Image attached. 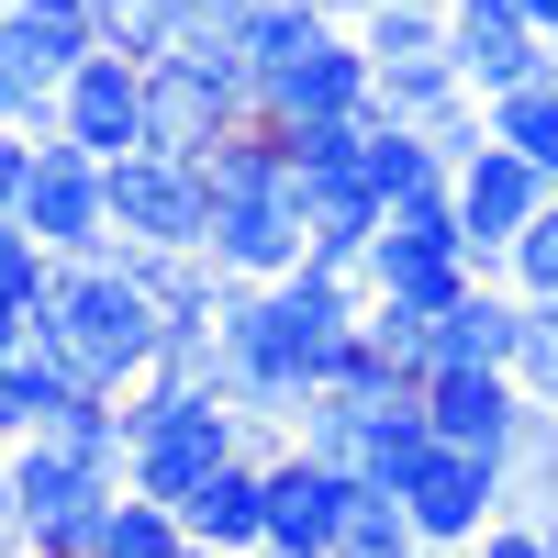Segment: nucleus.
Returning <instances> with one entry per match:
<instances>
[{"label": "nucleus", "mask_w": 558, "mask_h": 558, "mask_svg": "<svg viewBox=\"0 0 558 558\" xmlns=\"http://www.w3.org/2000/svg\"><path fill=\"white\" fill-rule=\"evenodd\" d=\"M112 235H123V246H202V235H213L202 157H168V146L112 157Z\"/></svg>", "instance_id": "8"}, {"label": "nucleus", "mask_w": 558, "mask_h": 558, "mask_svg": "<svg viewBox=\"0 0 558 558\" xmlns=\"http://www.w3.org/2000/svg\"><path fill=\"white\" fill-rule=\"evenodd\" d=\"M413 547H425V536H413L402 492H368V481H357V502H347V525H336L324 558H413Z\"/></svg>", "instance_id": "27"}, {"label": "nucleus", "mask_w": 558, "mask_h": 558, "mask_svg": "<svg viewBox=\"0 0 558 558\" xmlns=\"http://www.w3.org/2000/svg\"><path fill=\"white\" fill-rule=\"evenodd\" d=\"M536 536H547V558H558V514H547V525H536Z\"/></svg>", "instance_id": "44"}, {"label": "nucleus", "mask_w": 558, "mask_h": 558, "mask_svg": "<svg viewBox=\"0 0 558 558\" xmlns=\"http://www.w3.org/2000/svg\"><path fill=\"white\" fill-rule=\"evenodd\" d=\"M514 413H525V391H514V368H425V425L447 436V447H502L514 436Z\"/></svg>", "instance_id": "14"}, {"label": "nucleus", "mask_w": 558, "mask_h": 558, "mask_svg": "<svg viewBox=\"0 0 558 558\" xmlns=\"http://www.w3.org/2000/svg\"><path fill=\"white\" fill-rule=\"evenodd\" d=\"M368 12H447V0H368Z\"/></svg>", "instance_id": "40"}, {"label": "nucleus", "mask_w": 558, "mask_h": 558, "mask_svg": "<svg viewBox=\"0 0 558 558\" xmlns=\"http://www.w3.org/2000/svg\"><path fill=\"white\" fill-rule=\"evenodd\" d=\"M447 57H458V78H470L481 101H502V89L547 78V34L525 12H447Z\"/></svg>", "instance_id": "13"}, {"label": "nucleus", "mask_w": 558, "mask_h": 558, "mask_svg": "<svg viewBox=\"0 0 558 558\" xmlns=\"http://www.w3.org/2000/svg\"><path fill=\"white\" fill-rule=\"evenodd\" d=\"M368 101L402 112V123H447L458 101H481V89L458 78V57L436 45V57H391V68H368Z\"/></svg>", "instance_id": "23"}, {"label": "nucleus", "mask_w": 558, "mask_h": 558, "mask_svg": "<svg viewBox=\"0 0 558 558\" xmlns=\"http://www.w3.org/2000/svg\"><path fill=\"white\" fill-rule=\"evenodd\" d=\"M202 191H213V268L223 279H279V268H302L313 235H302V179H291V123H235V134H213V157H202Z\"/></svg>", "instance_id": "1"}, {"label": "nucleus", "mask_w": 558, "mask_h": 558, "mask_svg": "<svg viewBox=\"0 0 558 558\" xmlns=\"http://www.w3.org/2000/svg\"><path fill=\"white\" fill-rule=\"evenodd\" d=\"M525 23H536V34H558V0H525Z\"/></svg>", "instance_id": "39"}, {"label": "nucleus", "mask_w": 558, "mask_h": 558, "mask_svg": "<svg viewBox=\"0 0 558 558\" xmlns=\"http://www.w3.org/2000/svg\"><path fill=\"white\" fill-rule=\"evenodd\" d=\"M34 146H45V134H23V123H0V213L23 202V179H34Z\"/></svg>", "instance_id": "35"}, {"label": "nucleus", "mask_w": 558, "mask_h": 558, "mask_svg": "<svg viewBox=\"0 0 558 558\" xmlns=\"http://www.w3.org/2000/svg\"><path fill=\"white\" fill-rule=\"evenodd\" d=\"M213 134H235V123H223V101H213L191 68L146 57V146H168V157H213Z\"/></svg>", "instance_id": "19"}, {"label": "nucleus", "mask_w": 558, "mask_h": 558, "mask_svg": "<svg viewBox=\"0 0 558 558\" xmlns=\"http://www.w3.org/2000/svg\"><path fill=\"white\" fill-rule=\"evenodd\" d=\"M134 413V492H157V502H191L223 458H246L235 447V391H213V380H179V368H146V380L123 391Z\"/></svg>", "instance_id": "3"}, {"label": "nucleus", "mask_w": 558, "mask_h": 558, "mask_svg": "<svg viewBox=\"0 0 558 558\" xmlns=\"http://www.w3.org/2000/svg\"><path fill=\"white\" fill-rule=\"evenodd\" d=\"M368 291H380V302H402V313H447L458 291H470V257H458V246H413V235H380V246H368Z\"/></svg>", "instance_id": "17"}, {"label": "nucleus", "mask_w": 558, "mask_h": 558, "mask_svg": "<svg viewBox=\"0 0 558 558\" xmlns=\"http://www.w3.org/2000/svg\"><path fill=\"white\" fill-rule=\"evenodd\" d=\"M547 78H558V34H547Z\"/></svg>", "instance_id": "45"}, {"label": "nucleus", "mask_w": 558, "mask_h": 558, "mask_svg": "<svg viewBox=\"0 0 558 558\" xmlns=\"http://www.w3.org/2000/svg\"><path fill=\"white\" fill-rule=\"evenodd\" d=\"M89 45V0H0V123L57 134V89Z\"/></svg>", "instance_id": "5"}, {"label": "nucleus", "mask_w": 558, "mask_h": 558, "mask_svg": "<svg viewBox=\"0 0 558 558\" xmlns=\"http://www.w3.org/2000/svg\"><path fill=\"white\" fill-rule=\"evenodd\" d=\"M112 470H89V458L68 436H12V525L34 558H89V536H101L112 514Z\"/></svg>", "instance_id": "4"}, {"label": "nucleus", "mask_w": 558, "mask_h": 558, "mask_svg": "<svg viewBox=\"0 0 558 558\" xmlns=\"http://www.w3.org/2000/svg\"><path fill=\"white\" fill-rule=\"evenodd\" d=\"M514 391L558 402V302H525V336H514Z\"/></svg>", "instance_id": "32"}, {"label": "nucleus", "mask_w": 558, "mask_h": 558, "mask_svg": "<svg viewBox=\"0 0 558 558\" xmlns=\"http://www.w3.org/2000/svg\"><path fill=\"white\" fill-rule=\"evenodd\" d=\"M191 547V525H179V502H157V492H112V514H101V536H89V558H179Z\"/></svg>", "instance_id": "24"}, {"label": "nucleus", "mask_w": 558, "mask_h": 558, "mask_svg": "<svg viewBox=\"0 0 558 558\" xmlns=\"http://www.w3.org/2000/svg\"><path fill=\"white\" fill-rule=\"evenodd\" d=\"M34 336L78 368V391H134L157 368L168 324H157V291L101 246V257H57V279H45V302H34Z\"/></svg>", "instance_id": "2"}, {"label": "nucleus", "mask_w": 558, "mask_h": 558, "mask_svg": "<svg viewBox=\"0 0 558 558\" xmlns=\"http://www.w3.org/2000/svg\"><path fill=\"white\" fill-rule=\"evenodd\" d=\"M68 391H78V368L45 347V336H23L12 357H0V436H45L68 413Z\"/></svg>", "instance_id": "20"}, {"label": "nucleus", "mask_w": 558, "mask_h": 558, "mask_svg": "<svg viewBox=\"0 0 558 558\" xmlns=\"http://www.w3.org/2000/svg\"><path fill=\"white\" fill-rule=\"evenodd\" d=\"M347 502H357V470H336V458H313V447L268 458V547H336Z\"/></svg>", "instance_id": "12"}, {"label": "nucleus", "mask_w": 558, "mask_h": 558, "mask_svg": "<svg viewBox=\"0 0 558 558\" xmlns=\"http://www.w3.org/2000/svg\"><path fill=\"white\" fill-rule=\"evenodd\" d=\"M257 558H324V547H257Z\"/></svg>", "instance_id": "41"}, {"label": "nucleus", "mask_w": 558, "mask_h": 558, "mask_svg": "<svg viewBox=\"0 0 558 558\" xmlns=\"http://www.w3.org/2000/svg\"><path fill=\"white\" fill-rule=\"evenodd\" d=\"M492 481H502V514H525V525L558 514V402L514 413V436L492 447Z\"/></svg>", "instance_id": "18"}, {"label": "nucleus", "mask_w": 558, "mask_h": 558, "mask_svg": "<svg viewBox=\"0 0 558 558\" xmlns=\"http://www.w3.org/2000/svg\"><path fill=\"white\" fill-rule=\"evenodd\" d=\"M413 558H470V547H413Z\"/></svg>", "instance_id": "42"}, {"label": "nucleus", "mask_w": 558, "mask_h": 558, "mask_svg": "<svg viewBox=\"0 0 558 558\" xmlns=\"http://www.w3.org/2000/svg\"><path fill=\"white\" fill-rule=\"evenodd\" d=\"M12 213L45 235V257H101V246H112V157H89V146H68V134H45Z\"/></svg>", "instance_id": "6"}, {"label": "nucleus", "mask_w": 558, "mask_h": 558, "mask_svg": "<svg viewBox=\"0 0 558 558\" xmlns=\"http://www.w3.org/2000/svg\"><path fill=\"white\" fill-rule=\"evenodd\" d=\"M357 347H368V357H391L402 380H425V368H436V313H402V302H380V291H368Z\"/></svg>", "instance_id": "29"}, {"label": "nucleus", "mask_w": 558, "mask_h": 558, "mask_svg": "<svg viewBox=\"0 0 558 558\" xmlns=\"http://www.w3.org/2000/svg\"><path fill=\"white\" fill-rule=\"evenodd\" d=\"M502 279H514L525 302H558V191L536 202V223L514 235V257H502Z\"/></svg>", "instance_id": "31"}, {"label": "nucleus", "mask_w": 558, "mask_h": 558, "mask_svg": "<svg viewBox=\"0 0 558 558\" xmlns=\"http://www.w3.org/2000/svg\"><path fill=\"white\" fill-rule=\"evenodd\" d=\"M45 279H57L45 235H34L23 213H0V302H12V313H34V302H45Z\"/></svg>", "instance_id": "30"}, {"label": "nucleus", "mask_w": 558, "mask_h": 558, "mask_svg": "<svg viewBox=\"0 0 558 558\" xmlns=\"http://www.w3.org/2000/svg\"><path fill=\"white\" fill-rule=\"evenodd\" d=\"M23 336H34V313H12V302H0V357H12Z\"/></svg>", "instance_id": "37"}, {"label": "nucleus", "mask_w": 558, "mask_h": 558, "mask_svg": "<svg viewBox=\"0 0 558 558\" xmlns=\"http://www.w3.org/2000/svg\"><path fill=\"white\" fill-rule=\"evenodd\" d=\"M470 558H547V536H536L525 514H492V525L470 536Z\"/></svg>", "instance_id": "34"}, {"label": "nucleus", "mask_w": 558, "mask_h": 558, "mask_svg": "<svg viewBox=\"0 0 558 558\" xmlns=\"http://www.w3.org/2000/svg\"><path fill=\"white\" fill-rule=\"evenodd\" d=\"M481 112H492V134L514 157H536L558 179V78H525V89H502V101H481Z\"/></svg>", "instance_id": "26"}, {"label": "nucleus", "mask_w": 558, "mask_h": 558, "mask_svg": "<svg viewBox=\"0 0 558 558\" xmlns=\"http://www.w3.org/2000/svg\"><path fill=\"white\" fill-rule=\"evenodd\" d=\"M45 436H68L89 470H112V481L134 470V413H123V391H68V413H57Z\"/></svg>", "instance_id": "25"}, {"label": "nucleus", "mask_w": 558, "mask_h": 558, "mask_svg": "<svg viewBox=\"0 0 558 558\" xmlns=\"http://www.w3.org/2000/svg\"><path fill=\"white\" fill-rule=\"evenodd\" d=\"M447 191H458V246H470V268H481V279H502L514 235L536 223V202L558 191V179H547L536 157H514V146L492 134L481 157H458V168H447Z\"/></svg>", "instance_id": "7"}, {"label": "nucleus", "mask_w": 558, "mask_h": 558, "mask_svg": "<svg viewBox=\"0 0 558 558\" xmlns=\"http://www.w3.org/2000/svg\"><path fill=\"white\" fill-rule=\"evenodd\" d=\"M257 89H268V123H347V112H368V45L347 23H324L313 45L268 57Z\"/></svg>", "instance_id": "9"}, {"label": "nucleus", "mask_w": 558, "mask_h": 558, "mask_svg": "<svg viewBox=\"0 0 558 558\" xmlns=\"http://www.w3.org/2000/svg\"><path fill=\"white\" fill-rule=\"evenodd\" d=\"M179 23H191L179 0H89V34H101L112 57H168Z\"/></svg>", "instance_id": "28"}, {"label": "nucleus", "mask_w": 558, "mask_h": 558, "mask_svg": "<svg viewBox=\"0 0 558 558\" xmlns=\"http://www.w3.org/2000/svg\"><path fill=\"white\" fill-rule=\"evenodd\" d=\"M168 68H191L213 101H223V123H257L268 112V89H257V57H246V34H213V23H179V45H168Z\"/></svg>", "instance_id": "21"}, {"label": "nucleus", "mask_w": 558, "mask_h": 558, "mask_svg": "<svg viewBox=\"0 0 558 558\" xmlns=\"http://www.w3.org/2000/svg\"><path fill=\"white\" fill-rule=\"evenodd\" d=\"M0 525H12V436H0Z\"/></svg>", "instance_id": "38"}, {"label": "nucleus", "mask_w": 558, "mask_h": 558, "mask_svg": "<svg viewBox=\"0 0 558 558\" xmlns=\"http://www.w3.org/2000/svg\"><path fill=\"white\" fill-rule=\"evenodd\" d=\"M402 514H413V536L425 547H470L492 514H502V481H492V458L481 447H425V470L402 481Z\"/></svg>", "instance_id": "11"}, {"label": "nucleus", "mask_w": 558, "mask_h": 558, "mask_svg": "<svg viewBox=\"0 0 558 558\" xmlns=\"http://www.w3.org/2000/svg\"><path fill=\"white\" fill-rule=\"evenodd\" d=\"M179 12H191V23H213V34H246V12H257V0H179Z\"/></svg>", "instance_id": "36"}, {"label": "nucleus", "mask_w": 558, "mask_h": 558, "mask_svg": "<svg viewBox=\"0 0 558 558\" xmlns=\"http://www.w3.org/2000/svg\"><path fill=\"white\" fill-rule=\"evenodd\" d=\"M57 134L89 157H134L146 146V57H112V45H89L57 89Z\"/></svg>", "instance_id": "10"}, {"label": "nucleus", "mask_w": 558, "mask_h": 558, "mask_svg": "<svg viewBox=\"0 0 558 558\" xmlns=\"http://www.w3.org/2000/svg\"><path fill=\"white\" fill-rule=\"evenodd\" d=\"M179 525H191L202 547H223V558H257L268 547V470L257 458H223V470L179 502Z\"/></svg>", "instance_id": "16"}, {"label": "nucleus", "mask_w": 558, "mask_h": 558, "mask_svg": "<svg viewBox=\"0 0 558 558\" xmlns=\"http://www.w3.org/2000/svg\"><path fill=\"white\" fill-rule=\"evenodd\" d=\"M425 447H436L425 391H391L380 413H368V436H357V481H368V492H402L413 470H425Z\"/></svg>", "instance_id": "22"}, {"label": "nucleus", "mask_w": 558, "mask_h": 558, "mask_svg": "<svg viewBox=\"0 0 558 558\" xmlns=\"http://www.w3.org/2000/svg\"><path fill=\"white\" fill-rule=\"evenodd\" d=\"M179 558H223V547H202V536H191V547H179Z\"/></svg>", "instance_id": "43"}, {"label": "nucleus", "mask_w": 558, "mask_h": 558, "mask_svg": "<svg viewBox=\"0 0 558 558\" xmlns=\"http://www.w3.org/2000/svg\"><path fill=\"white\" fill-rule=\"evenodd\" d=\"M357 45H368V68H391V57H436V45H447V12H368Z\"/></svg>", "instance_id": "33"}, {"label": "nucleus", "mask_w": 558, "mask_h": 558, "mask_svg": "<svg viewBox=\"0 0 558 558\" xmlns=\"http://www.w3.org/2000/svg\"><path fill=\"white\" fill-rule=\"evenodd\" d=\"M514 336H525V291L514 279H470L436 313V368H514Z\"/></svg>", "instance_id": "15"}]
</instances>
